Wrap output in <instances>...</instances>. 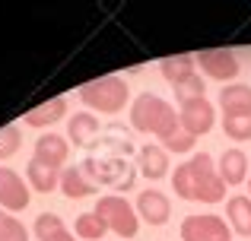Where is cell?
I'll return each mask as SVG.
<instances>
[{
  "label": "cell",
  "mask_w": 251,
  "mask_h": 241,
  "mask_svg": "<svg viewBox=\"0 0 251 241\" xmlns=\"http://www.w3.org/2000/svg\"><path fill=\"white\" fill-rule=\"evenodd\" d=\"M172 187L181 200H201V203H220L226 197V181L216 172V162L210 153H197L191 162L175 168Z\"/></svg>",
  "instance_id": "6da1fadb"
},
{
  "label": "cell",
  "mask_w": 251,
  "mask_h": 241,
  "mask_svg": "<svg viewBox=\"0 0 251 241\" xmlns=\"http://www.w3.org/2000/svg\"><path fill=\"white\" fill-rule=\"evenodd\" d=\"M130 127L147 133V136L166 140L172 130L178 127V114L166 99H159V95H153V92H143V95H137L134 105H130Z\"/></svg>",
  "instance_id": "7a4b0ae2"
},
{
  "label": "cell",
  "mask_w": 251,
  "mask_h": 241,
  "mask_svg": "<svg viewBox=\"0 0 251 241\" xmlns=\"http://www.w3.org/2000/svg\"><path fill=\"white\" fill-rule=\"evenodd\" d=\"M80 102L86 108L99 114H118L130 99V89H127V80L121 76H102V80H92V83H83L80 86Z\"/></svg>",
  "instance_id": "3957f363"
},
{
  "label": "cell",
  "mask_w": 251,
  "mask_h": 241,
  "mask_svg": "<svg viewBox=\"0 0 251 241\" xmlns=\"http://www.w3.org/2000/svg\"><path fill=\"white\" fill-rule=\"evenodd\" d=\"M80 168L92 184H108V187H118V191H130V187H134V178H137L134 168H130L121 155H92Z\"/></svg>",
  "instance_id": "277c9868"
},
{
  "label": "cell",
  "mask_w": 251,
  "mask_h": 241,
  "mask_svg": "<svg viewBox=\"0 0 251 241\" xmlns=\"http://www.w3.org/2000/svg\"><path fill=\"white\" fill-rule=\"evenodd\" d=\"M96 213L105 219V225L118 238H134L140 232V216L130 206V200H124V197H102L96 203Z\"/></svg>",
  "instance_id": "5b68a950"
},
{
  "label": "cell",
  "mask_w": 251,
  "mask_h": 241,
  "mask_svg": "<svg viewBox=\"0 0 251 241\" xmlns=\"http://www.w3.org/2000/svg\"><path fill=\"white\" fill-rule=\"evenodd\" d=\"M184 241H232V229L226 225L223 216L203 213V216H184L181 222Z\"/></svg>",
  "instance_id": "8992f818"
},
{
  "label": "cell",
  "mask_w": 251,
  "mask_h": 241,
  "mask_svg": "<svg viewBox=\"0 0 251 241\" xmlns=\"http://www.w3.org/2000/svg\"><path fill=\"white\" fill-rule=\"evenodd\" d=\"M197 67L210 76V80H220V83H229L239 76V57L226 48H213V51H201L197 54Z\"/></svg>",
  "instance_id": "52a82bcc"
},
{
  "label": "cell",
  "mask_w": 251,
  "mask_h": 241,
  "mask_svg": "<svg viewBox=\"0 0 251 241\" xmlns=\"http://www.w3.org/2000/svg\"><path fill=\"white\" fill-rule=\"evenodd\" d=\"M178 124H181L191 136H203V133H210V127L216 124V111L207 99H194V102L178 108Z\"/></svg>",
  "instance_id": "ba28073f"
},
{
  "label": "cell",
  "mask_w": 251,
  "mask_h": 241,
  "mask_svg": "<svg viewBox=\"0 0 251 241\" xmlns=\"http://www.w3.org/2000/svg\"><path fill=\"white\" fill-rule=\"evenodd\" d=\"M29 184L19 178V172L13 168H0V210L19 213L29 206Z\"/></svg>",
  "instance_id": "9c48e42d"
},
{
  "label": "cell",
  "mask_w": 251,
  "mask_h": 241,
  "mask_svg": "<svg viewBox=\"0 0 251 241\" xmlns=\"http://www.w3.org/2000/svg\"><path fill=\"white\" fill-rule=\"evenodd\" d=\"M134 210H137V216L150 225H166L169 216H172V203L162 191H143L140 197H137Z\"/></svg>",
  "instance_id": "30bf717a"
},
{
  "label": "cell",
  "mask_w": 251,
  "mask_h": 241,
  "mask_svg": "<svg viewBox=\"0 0 251 241\" xmlns=\"http://www.w3.org/2000/svg\"><path fill=\"white\" fill-rule=\"evenodd\" d=\"M220 108H223V118H251V86H245V83L223 86Z\"/></svg>",
  "instance_id": "8fae6325"
},
{
  "label": "cell",
  "mask_w": 251,
  "mask_h": 241,
  "mask_svg": "<svg viewBox=\"0 0 251 241\" xmlns=\"http://www.w3.org/2000/svg\"><path fill=\"white\" fill-rule=\"evenodd\" d=\"M67 155H70V149H67V140H64L61 133H42L35 140V155L32 159H38V162H45L48 168H54V172H61L64 168V162H67Z\"/></svg>",
  "instance_id": "7c38bea8"
},
{
  "label": "cell",
  "mask_w": 251,
  "mask_h": 241,
  "mask_svg": "<svg viewBox=\"0 0 251 241\" xmlns=\"http://www.w3.org/2000/svg\"><path fill=\"white\" fill-rule=\"evenodd\" d=\"M137 168H140L143 178L156 181V178H166L169 175V153L162 146H140V153H137Z\"/></svg>",
  "instance_id": "4fadbf2b"
},
{
  "label": "cell",
  "mask_w": 251,
  "mask_h": 241,
  "mask_svg": "<svg viewBox=\"0 0 251 241\" xmlns=\"http://www.w3.org/2000/svg\"><path fill=\"white\" fill-rule=\"evenodd\" d=\"M216 172H220V178L226 181V187L242 184V181L248 178V155L242 153V149H226V153L220 155Z\"/></svg>",
  "instance_id": "5bb4252c"
},
{
  "label": "cell",
  "mask_w": 251,
  "mask_h": 241,
  "mask_svg": "<svg viewBox=\"0 0 251 241\" xmlns=\"http://www.w3.org/2000/svg\"><path fill=\"white\" fill-rule=\"evenodd\" d=\"M159 73L166 76V83L175 89L178 83H184V80H191V76H197V57H191V54L162 57V61H159Z\"/></svg>",
  "instance_id": "9a60e30c"
},
{
  "label": "cell",
  "mask_w": 251,
  "mask_h": 241,
  "mask_svg": "<svg viewBox=\"0 0 251 241\" xmlns=\"http://www.w3.org/2000/svg\"><path fill=\"white\" fill-rule=\"evenodd\" d=\"M226 219H229V229L235 235H245L251 238V197H229L226 200Z\"/></svg>",
  "instance_id": "2e32d148"
},
{
  "label": "cell",
  "mask_w": 251,
  "mask_h": 241,
  "mask_svg": "<svg viewBox=\"0 0 251 241\" xmlns=\"http://www.w3.org/2000/svg\"><path fill=\"white\" fill-rule=\"evenodd\" d=\"M61 191L67 200H83V197H92L96 194V184L83 175V168H64L61 172Z\"/></svg>",
  "instance_id": "e0dca14e"
},
{
  "label": "cell",
  "mask_w": 251,
  "mask_h": 241,
  "mask_svg": "<svg viewBox=\"0 0 251 241\" xmlns=\"http://www.w3.org/2000/svg\"><path fill=\"white\" fill-rule=\"evenodd\" d=\"M25 178H29V187H32V191H38V194H51L54 187H61V172L48 168L45 162H38V159L29 162Z\"/></svg>",
  "instance_id": "ac0fdd59"
},
{
  "label": "cell",
  "mask_w": 251,
  "mask_h": 241,
  "mask_svg": "<svg viewBox=\"0 0 251 241\" xmlns=\"http://www.w3.org/2000/svg\"><path fill=\"white\" fill-rule=\"evenodd\" d=\"M67 114V102L64 99H51V102H45V105H38V108H32V111H25V124L29 127H51V124H57Z\"/></svg>",
  "instance_id": "d6986e66"
},
{
  "label": "cell",
  "mask_w": 251,
  "mask_h": 241,
  "mask_svg": "<svg viewBox=\"0 0 251 241\" xmlns=\"http://www.w3.org/2000/svg\"><path fill=\"white\" fill-rule=\"evenodd\" d=\"M35 238L38 241H76L67 232V225H64V219L57 213H42L35 219Z\"/></svg>",
  "instance_id": "ffe728a7"
},
{
  "label": "cell",
  "mask_w": 251,
  "mask_h": 241,
  "mask_svg": "<svg viewBox=\"0 0 251 241\" xmlns=\"http://www.w3.org/2000/svg\"><path fill=\"white\" fill-rule=\"evenodd\" d=\"M96 133H99V121L92 118L89 111L74 114L70 124H67V136L74 140V146H89V143L96 140Z\"/></svg>",
  "instance_id": "44dd1931"
},
{
  "label": "cell",
  "mask_w": 251,
  "mask_h": 241,
  "mask_svg": "<svg viewBox=\"0 0 251 241\" xmlns=\"http://www.w3.org/2000/svg\"><path fill=\"white\" fill-rule=\"evenodd\" d=\"M74 232H76V238H86V241H102V238H105V232H108V225H105V219L99 216L96 210H92V213H80V216H76Z\"/></svg>",
  "instance_id": "7402d4cb"
},
{
  "label": "cell",
  "mask_w": 251,
  "mask_h": 241,
  "mask_svg": "<svg viewBox=\"0 0 251 241\" xmlns=\"http://www.w3.org/2000/svg\"><path fill=\"white\" fill-rule=\"evenodd\" d=\"M0 241H29V229L6 210H0Z\"/></svg>",
  "instance_id": "603a6c76"
},
{
  "label": "cell",
  "mask_w": 251,
  "mask_h": 241,
  "mask_svg": "<svg viewBox=\"0 0 251 241\" xmlns=\"http://www.w3.org/2000/svg\"><path fill=\"white\" fill-rule=\"evenodd\" d=\"M159 143H162V149H166V153H169V149H172V153H191V149H194V143H197V136H191L188 130L178 124L166 140H159Z\"/></svg>",
  "instance_id": "cb8c5ba5"
},
{
  "label": "cell",
  "mask_w": 251,
  "mask_h": 241,
  "mask_svg": "<svg viewBox=\"0 0 251 241\" xmlns=\"http://www.w3.org/2000/svg\"><path fill=\"white\" fill-rule=\"evenodd\" d=\"M203 80L201 76H191V80H184V83H178L175 86V99H178V105H188V102H194V99H203Z\"/></svg>",
  "instance_id": "d4e9b609"
},
{
  "label": "cell",
  "mask_w": 251,
  "mask_h": 241,
  "mask_svg": "<svg viewBox=\"0 0 251 241\" xmlns=\"http://www.w3.org/2000/svg\"><path fill=\"white\" fill-rule=\"evenodd\" d=\"M19 143H23V133H19L16 124L0 127V159H10V155L19 149Z\"/></svg>",
  "instance_id": "484cf974"
},
{
  "label": "cell",
  "mask_w": 251,
  "mask_h": 241,
  "mask_svg": "<svg viewBox=\"0 0 251 241\" xmlns=\"http://www.w3.org/2000/svg\"><path fill=\"white\" fill-rule=\"evenodd\" d=\"M223 130H226L229 140L245 143L251 140V118H223Z\"/></svg>",
  "instance_id": "4316f807"
},
{
  "label": "cell",
  "mask_w": 251,
  "mask_h": 241,
  "mask_svg": "<svg viewBox=\"0 0 251 241\" xmlns=\"http://www.w3.org/2000/svg\"><path fill=\"white\" fill-rule=\"evenodd\" d=\"M248 184H251V178H248Z\"/></svg>",
  "instance_id": "83f0119b"
}]
</instances>
